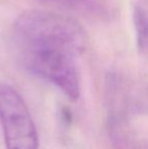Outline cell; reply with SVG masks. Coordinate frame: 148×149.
<instances>
[{
  "mask_svg": "<svg viewBox=\"0 0 148 149\" xmlns=\"http://www.w3.org/2000/svg\"><path fill=\"white\" fill-rule=\"evenodd\" d=\"M14 33L20 48H61L78 55L87 45L86 31L77 20L46 10L22 12L14 22Z\"/></svg>",
  "mask_w": 148,
  "mask_h": 149,
  "instance_id": "1",
  "label": "cell"
},
{
  "mask_svg": "<svg viewBox=\"0 0 148 149\" xmlns=\"http://www.w3.org/2000/svg\"><path fill=\"white\" fill-rule=\"evenodd\" d=\"M26 65L32 72L59 87L67 97L80 95V80L73 52L61 48H22Z\"/></svg>",
  "mask_w": 148,
  "mask_h": 149,
  "instance_id": "2",
  "label": "cell"
},
{
  "mask_svg": "<svg viewBox=\"0 0 148 149\" xmlns=\"http://www.w3.org/2000/svg\"><path fill=\"white\" fill-rule=\"evenodd\" d=\"M0 123L6 149H39V136L28 108L17 90L0 84Z\"/></svg>",
  "mask_w": 148,
  "mask_h": 149,
  "instance_id": "3",
  "label": "cell"
},
{
  "mask_svg": "<svg viewBox=\"0 0 148 149\" xmlns=\"http://www.w3.org/2000/svg\"><path fill=\"white\" fill-rule=\"evenodd\" d=\"M132 16L136 33L137 48L144 53L148 51V11L141 6L134 5Z\"/></svg>",
  "mask_w": 148,
  "mask_h": 149,
  "instance_id": "4",
  "label": "cell"
},
{
  "mask_svg": "<svg viewBox=\"0 0 148 149\" xmlns=\"http://www.w3.org/2000/svg\"><path fill=\"white\" fill-rule=\"evenodd\" d=\"M48 1L55 2V3L69 6V7H77V6H81L82 4H84L86 0H48Z\"/></svg>",
  "mask_w": 148,
  "mask_h": 149,
  "instance_id": "5",
  "label": "cell"
}]
</instances>
